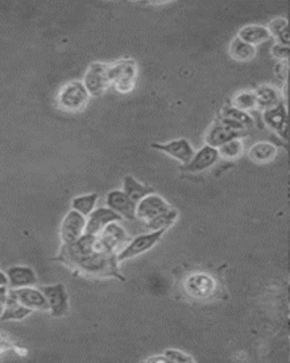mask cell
Returning <instances> with one entry per match:
<instances>
[{"instance_id": "6da1fadb", "label": "cell", "mask_w": 290, "mask_h": 363, "mask_svg": "<svg viewBox=\"0 0 290 363\" xmlns=\"http://www.w3.org/2000/svg\"><path fill=\"white\" fill-rule=\"evenodd\" d=\"M57 260L88 277L125 279L120 274L117 255L109 253L98 236L86 234L75 243L62 245Z\"/></svg>"}, {"instance_id": "7a4b0ae2", "label": "cell", "mask_w": 290, "mask_h": 363, "mask_svg": "<svg viewBox=\"0 0 290 363\" xmlns=\"http://www.w3.org/2000/svg\"><path fill=\"white\" fill-rule=\"evenodd\" d=\"M178 218V211L163 196L151 193L137 203V219L149 230H168Z\"/></svg>"}, {"instance_id": "3957f363", "label": "cell", "mask_w": 290, "mask_h": 363, "mask_svg": "<svg viewBox=\"0 0 290 363\" xmlns=\"http://www.w3.org/2000/svg\"><path fill=\"white\" fill-rule=\"evenodd\" d=\"M111 86L118 94H131L137 85L139 66L133 58H122L109 64Z\"/></svg>"}, {"instance_id": "277c9868", "label": "cell", "mask_w": 290, "mask_h": 363, "mask_svg": "<svg viewBox=\"0 0 290 363\" xmlns=\"http://www.w3.org/2000/svg\"><path fill=\"white\" fill-rule=\"evenodd\" d=\"M90 96L83 81L73 79L60 88L56 100L60 111L76 113L86 109Z\"/></svg>"}, {"instance_id": "5b68a950", "label": "cell", "mask_w": 290, "mask_h": 363, "mask_svg": "<svg viewBox=\"0 0 290 363\" xmlns=\"http://www.w3.org/2000/svg\"><path fill=\"white\" fill-rule=\"evenodd\" d=\"M182 287L187 298L207 301L214 298L218 292V281L208 272H194L184 278Z\"/></svg>"}, {"instance_id": "8992f818", "label": "cell", "mask_w": 290, "mask_h": 363, "mask_svg": "<svg viewBox=\"0 0 290 363\" xmlns=\"http://www.w3.org/2000/svg\"><path fill=\"white\" fill-rule=\"evenodd\" d=\"M83 83L90 96L93 98L103 96L111 86L108 62H92L86 69Z\"/></svg>"}, {"instance_id": "52a82bcc", "label": "cell", "mask_w": 290, "mask_h": 363, "mask_svg": "<svg viewBox=\"0 0 290 363\" xmlns=\"http://www.w3.org/2000/svg\"><path fill=\"white\" fill-rule=\"evenodd\" d=\"M167 230H157V232H149L146 234L137 236L132 238L131 242L126 245L125 249L122 250L120 255H117V260L120 264L122 261L129 260L135 258L143 253L148 252L150 250L156 247V244L163 238Z\"/></svg>"}, {"instance_id": "ba28073f", "label": "cell", "mask_w": 290, "mask_h": 363, "mask_svg": "<svg viewBox=\"0 0 290 363\" xmlns=\"http://www.w3.org/2000/svg\"><path fill=\"white\" fill-rule=\"evenodd\" d=\"M86 217L71 210L66 213L59 227V236L62 245H69L79 241L86 235Z\"/></svg>"}, {"instance_id": "9c48e42d", "label": "cell", "mask_w": 290, "mask_h": 363, "mask_svg": "<svg viewBox=\"0 0 290 363\" xmlns=\"http://www.w3.org/2000/svg\"><path fill=\"white\" fill-rule=\"evenodd\" d=\"M41 291L46 296L49 311L54 318H63L69 310V295L65 285L62 283L41 286Z\"/></svg>"}, {"instance_id": "30bf717a", "label": "cell", "mask_w": 290, "mask_h": 363, "mask_svg": "<svg viewBox=\"0 0 290 363\" xmlns=\"http://www.w3.org/2000/svg\"><path fill=\"white\" fill-rule=\"evenodd\" d=\"M100 243L109 253L118 255L125 249L132 238L128 235L124 227L120 223H112L105 227L103 232L98 235Z\"/></svg>"}, {"instance_id": "8fae6325", "label": "cell", "mask_w": 290, "mask_h": 363, "mask_svg": "<svg viewBox=\"0 0 290 363\" xmlns=\"http://www.w3.org/2000/svg\"><path fill=\"white\" fill-rule=\"evenodd\" d=\"M262 122L279 138L286 140L288 134V109L284 100L274 107L261 111Z\"/></svg>"}, {"instance_id": "7c38bea8", "label": "cell", "mask_w": 290, "mask_h": 363, "mask_svg": "<svg viewBox=\"0 0 290 363\" xmlns=\"http://www.w3.org/2000/svg\"><path fill=\"white\" fill-rule=\"evenodd\" d=\"M219 160V150L216 147L204 145L202 147H199V150L195 151L191 162L182 166V170L191 174L203 173L214 167Z\"/></svg>"}, {"instance_id": "4fadbf2b", "label": "cell", "mask_w": 290, "mask_h": 363, "mask_svg": "<svg viewBox=\"0 0 290 363\" xmlns=\"http://www.w3.org/2000/svg\"><path fill=\"white\" fill-rule=\"evenodd\" d=\"M151 147L168 155L171 158L180 162L182 166H185L191 162L195 155V150H194L191 142L184 138L166 142V143H151Z\"/></svg>"}, {"instance_id": "5bb4252c", "label": "cell", "mask_w": 290, "mask_h": 363, "mask_svg": "<svg viewBox=\"0 0 290 363\" xmlns=\"http://www.w3.org/2000/svg\"><path fill=\"white\" fill-rule=\"evenodd\" d=\"M107 207L114 210L115 213L127 220H135L137 219V202H134L124 191L114 190L105 196Z\"/></svg>"}, {"instance_id": "9a60e30c", "label": "cell", "mask_w": 290, "mask_h": 363, "mask_svg": "<svg viewBox=\"0 0 290 363\" xmlns=\"http://www.w3.org/2000/svg\"><path fill=\"white\" fill-rule=\"evenodd\" d=\"M245 133H240L238 130H233L231 126L216 118L212 124H211L209 130H207L204 136L205 145H211L218 149L221 145H225L227 142L233 139L242 138L244 139Z\"/></svg>"}, {"instance_id": "2e32d148", "label": "cell", "mask_w": 290, "mask_h": 363, "mask_svg": "<svg viewBox=\"0 0 290 363\" xmlns=\"http://www.w3.org/2000/svg\"><path fill=\"white\" fill-rule=\"evenodd\" d=\"M122 220V217L110 208H98L94 209L91 215L86 217V234L98 236L108 225L120 223Z\"/></svg>"}, {"instance_id": "e0dca14e", "label": "cell", "mask_w": 290, "mask_h": 363, "mask_svg": "<svg viewBox=\"0 0 290 363\" xmlns=\"http://www.w3.org/2000/svg\"><path fill=\"white\" fill-rule=\"evenodd\" d=\"M13 291L21 303L31 311H49L48 302L41 289L29 286Z\"/></svg>"}, {"instance_id": "ac0fdd59", "label": "cell", "mask_w": 290, "mask_h": 363, "mask_svg": "<svg viewBox=\"0 0 290 363\" xmlns=\"http://www.w3.org/2000/svg\"><path fill=\"white\" fill-rule=\"evenodd\" d=\"M6 275L8 277L9 289H18L22 287L35 286L37 283V274L31 267H9Z\"/></svg>"}, {"instance_id": "d6986e66", "label": "cell", "mask_w": 290, "mask_h": 363, "mask_svg": "<svg viewBox=\"0 0 290 363\" xmlns=\"http://www.w3.org/2000/svg\"><path fill=\"white\" fill-rule=\"evenodd\" d=\"M279 149L272 142H255L248 149V157L250 162L257 164H267L272 162L278 157Z\"/></svg>"}, {"instance_id": "ffe728a7", "label": "cell", "mask_w": 290, "mask_h": 363, "mask_svg": "<svg viewBox=\"0 0 290 363\" xmlns=\"http://www.w3.org/2000/svg\"><path fill=\"white\" fill-rule=\"evenodd\" d=\"M237 37L245 43H250L257 48V45L267 43L271 39V33L267 26L262 24H248L239 28Z\"/></svg>"}, {"instance_id": "44dd1931", "label": "cell", "mask_w": 290, "mask_h": 363, "mask_svg": "<svg viewBox=\"0 0 290 363\" xmlns=\"http://www.w3.org/2000/svg\"><path fill=\"white\" fill-rule=\"evenodd\" d=\"M256 54H257L256 47L245 43L242 39H239L237 35L228 45V55L235 62H252L255 58Z\"/></svg>"}, {"instance_id": "7402d4cb", "label": "cell", "mask_w": 290, "mask_h": 363, "mask_svg": "<svg viewBox=\"0 0 290 363\" xmlns=\"http://www.w3.org/2000/svg\"><path fill=\"white\" fill-rule=\"evenodd\" d=\"M30 313H32L31 310L21 303L16 298V295L14 294V291L9 289L6 303L4 308L3 315L0 317V321L22 320Z\"/></svg>"}, {"instance_id": "603a6c76", "label": "cell", "mask_w": 290, "mask_h": 363, "mask_svg": "<svg viewBox=\"0 0 290 363\" xmlns=\"http://www.w3.org/2000/svg\"><path fill=\"white\" fill-rule=\"evenodd\" d=\"M256 98H257V105L259 111H267L269 108L274 107L279 102L282 101V91L277 89L274 85L261 84L254 90Z\"/></svg>"}, {"instance_id": "cb8c5ba5", "label": "cell", "mask_w": 290, "mask_h": 363, "mask_svg": "<svg viewBox=\"0 0 290 363\" xmlns=\"http://www.w3.org/2000/svg\"><path fill=\"white\" fill-rule=\"evenodd\" d=\"M122 191L137 203H139L145 196L153 193L151 187L142 184L141 182L137 181L132 175L126 176L124 181H122Z\"/></svg>"}, {"instance_id": "d4e9b609", "label": "cell", "mask_w": 290, "mask_h": 363, "mask_svg": "<svg viewBox=\"0 0 290 363\" xmlns=\"http://www.w3.org/2000/svg\"><path fill=\"white\" fill-rule=\"evenodd\" d=\"M218 116L228 119L231 122L236 123V124L242 125V126L248 128V130H250V128H253L254 124H255L253 116L250 113L239 111L237 108L233 107L231 104L224 106L220 109Z\"/></svg>"}, {"instance_id": "484cf974", "label": "cell", "mask_w": 290, "mask_h": 363, "mask_svg": "<svg viewBox=\"0 0 290 363\" xmlns=\"http://www.w3.org/2000/svg\"><path fill=\"white\" fill-rule=\"evenodd\" d=\"M231 105L239 111H259L257 98L254 90H239L231 96Z\"/></svg>"}, {"instance_id": "4316f807", "label": "cell", "mask_w": 290, "mask_h": 363, "mask_svg": "<svg viewBox=\"0 0 290 363\" xmlns=\"http://www.w3.org/2000/svg\"><path fill=\"white\" fill-rule=\"evenodd\" d=\"M98 198H99V196H98L97 193H90V194L75 196L71 200V210H75V211L80 213L84 217H88L95 209Z\"/></svg>"}, {"instance_id": "83f0119b", "label": "cell", "mask_w": 290, "mask_h": 363, "mask_svg": "<svg viewBox=\"0 0 290 363\" xmlns=\"http://www.w3.org/2000/svg\"><path fill=\"white\" fill-rule=\"evenodd\" d=\"M218 150H219L220 158L225 159V160H236L244 155V141L242 138L231 140L218 147Z\"/></svg>"}, {"instance_id": "f1b7e54d", "label": "cell", "mask_w": 290, "mask_h": 363, "mask_svg": "<svg viewBox=\"0 0 290 363\" xmlns=\"http://www.w3.org/2000/svg\"><path fill=\"white\" fill-rule=\"evenodd\" d=\"M267 30L270 31L271 37L274 38L276 41H282L288 39L287 28L288 20L286 17L278 16L273 18L267 26Z\"/></svg>"}, {"instance_id": "f546056e", "label": "cell", "mask_w": 290, "mask_h": 363, "mask_svg": "<svg viewBox=\"0 0 290 363\" xmlns=\"http://www.w3.org/2000/svg\"><path fill=\"white\" fill-rule=\"evenodd\" d=\"M271 54L277 60L286 62L290 69V38L276 41L271 48Z\"/></svg>"}, {"instance_id": "4dcf8cb0", "label": "cell", "mask_w": 290, "mask_h": 363, "mask_svg": "<svg viewBox=\"0 0 290 363\" xmlns=\"http://www.w3.org/2000/svg\"><path fill=\"white\" fill-rule=\"evenodd\" d=\"M163 355L167 357L169 363H192L195 362V359L191 354L180 351V350L168 349L163 352Z\"/></svg>"}, {"instance_id": "1f68e13d", "label": "cell", "mask_w": 290, "mask_h": 363, "mask_svg": "<svg viewBox=\"0 0 290 363\" xmlns=\"http://www.w3.org/2000/svg\"><path fill=\"white\" fill-rule=\"evenodd\" d=\"M273 71H274V77H277V79H279L280 82H287L288 72L290 69L286 62H282V60H277L276 65L273 67Z\"/></svg>"}, {"instance_id": "d6a6232c", "label": "cell", "mask_w": 290, "mask_h": 363, "mask_svg": "<svg viewBox=\"0 0 290 363\" xmlns=\"http://www.w3.org/2000/svg\"><path fill=\"white\" fill-rule=\"evenodd\" d=\"M14 349L13 342L7 335L0 333V359L5 357L11 350Z\"/></svg>"}, {"instance_id": "836d02e7", "label": "cell", "mask_w": 290, "mask_h": 363, "mask_svg": "<svg viewBox=\"0 0 290 363\" xmlns=\"http://www.w3.org/2000/svg\"><path fill=\"white\" fill-rule=\"evenodd\" d=\"M8 286H0V317L3 315L4 308L6 303L7 295H8Z\"/></svg>"}, {"instance_id": "e575fe53", "label": "cell", "mask_w": 290, "mask_h": 363, "mask_svg": "<svg viewBox=\"0 0 290 363\" xmlns=\"http://www.w3.org/2000/svg\"><path fill=\"white\" fill-rule=\"evenodd\" d=\"M145 362H151V363H169V361L167 360V357H165V355L163 354H157L153 355V357H148L146 360H145Z\"/></svg>"}, {"instance_id": "d590c367", "label": "cell", "mask_w": 290, "mask_h": 363, "mask_svg": "<svg viewBox=\"0 0 290 363\" xmlns=\"http://www.w3.org/2000/svg\"><path fill=\"white\" fill-rule=\"evenodd\" d=\"M0 286H8V277L3 270H0Z\"/></svg>"}, {"instance_id": "8d00e7d4", "label": "cell", "mask_w": 290, "mask_h": 363, "mask_svg": "<svg viewBox=\"0 0 290 363\" xmlns=\"http://www.w3.org/2000/svg\"><path fill=\"white\" fill-rule=\"evenodd\" d=\"M287 332H288V335H289V337H290V315H289V317H288Z\"/></svg>"}, {"instance_id": "74e56055", "label": "cell", "mask_w": 290, "mask_h": 363, "mask_svg": "<svg viewBox=\"0 0 290 363\" xmlns=\"http://www.w3.org/2000/svg\"><path fill=\"white\" fill-rule=\"evenodd\" d=\"M287 298H288V304H289V306H290V284H289V286H288Z\"/></svg>"}, {"instance_id": "f35d334b", "label": "cell", "mask_w": 290, "mask_h": 363, "mask_svg": "<svg viewBox=\"0 0 290 363\" xmlns=\"http://www.w3.org/2000/svg\"><path fill=\"white\" fill-rule=\"evenodd\" d=\"M289 284H290V276H289Z\"/></svg>"}]
</instances>
